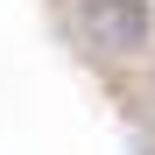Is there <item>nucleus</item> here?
Returning <instances> with one entry per match:
<instances>
[{
	"instance_id": "1",
	"label": "nucleus",
	"mask_w": 155,
	"mask_h": 155,
	"mask_svg": "<svg viewBox=\"0 0 155 155\" xmlns=\"http://www.w3.org/2000/svg\"><path fill=\"white\" fill-rule=\"evenodd\" d=\"M85 35L99 49H113V57H134V49H148L155 35V14H148V0H85Z\"/></svg>"
}]
</instances>
